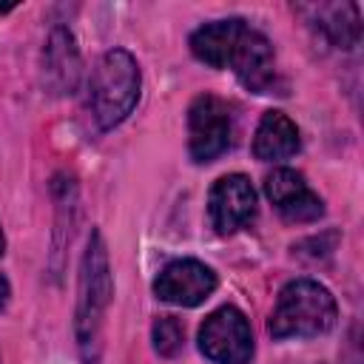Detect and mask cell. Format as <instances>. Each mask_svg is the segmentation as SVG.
<instances>
[{
    "label": "cell",
    "mask_w": 364,
    "mask_h": 364,
    "mask_svg": "<svg viewBox=\"0 0 364 364\" xmlns=\"http://www.w3.org/2000/svg\"><path fill=\"white\" fill-rule=\"evenodd\" d=\"M111 296H114V279H111L108 247H105L102 233L91 230L82 267H80V299H77V318H74L77 347L85 364H97L100 358L102 324H105Z\"/></svg>",
    "instance_id": "cell-1"
},
{
    "label": "cell",
    "mask_w": 364,
    "mask_h": 364,
    "mask_svg": "<svg viewBox=\"0 0 364 364\" xmlns=\"http://www.w3.org/2000/svg\"><path fill=\"white\" fill-rule=\"evenodd\" d=\"M336 299L324 284L293 279L282 287L267 330L273 338H313L327 333L336 324Z\"/></svg>",
    "instance_id": "cell-2"
},
{
    "label": "cell",
    "mask_w": 364,
    "mask_h": 364,
    "mask_svg": "<svg viewBox=\"0 0 364 364\" xmlns=\"http://www.w3.org/2000/svg\"><path fill=\"white\" fill-rule=\"evenodd\" d=\"M139 65L125 48H111L100 57L91 74V114L97 128L119 125L139 100Z\"/></svg>",
    "instance_id": "cell-3"
},
{
    "label": "cell",
    "mask_w": 364,
    "mask_h": 364,
    "mask_svg": "<svg viewBox=\"0 0 364 364\" xmlns=\"http://www.w3.org/2000/svg\"><path fill=\"white\" fill-rule=\"evenodd\" d=\"M199 350L213 364H247L253 358V330L247 316L233 304L213 310L199 327Z\"/></svg>",
    "instance_id": "cell-4"
},
{
    "label": "cell",
    "mask_w": 364,
    "mask_h": 364,
    "mask_svg": "<svg viewBox=\"0 0 364 364\" xmlns=\"http://www.w3.org/2000/svg\"><path fill=\"white\" fill-rule=\"evenodd\" d=\"M230 108L213 94H199L188 108V154L193 162H213L230 148Z\"/></svg>",
    "instance_id": "cell-5"
},
{
    "label": "cell",
    "mask_w": 364,
    "mask_h": 364,
    "mask_svg": "<svg viewBox=\"0 0 364 364\" xmlns=\"http://www.w3.org/2000/svg\"><path fill=\"white\" fill-rule=\"evenodd\" d=\"M216 290V273L196 259H176L159 270L154 279V293L159 301L196 307Z\"/></svg>",
    "instance_id": "cell-6"
},
{
    "label": "cell",
    "mask_w": 364,
    "mask_h": 364,
    "mask_svg": "<svg viewBox=\"0 0 364 364\" xmlns=\"http://www.w3.org/2000/svg\"><path fill=\"white\" fill-rule=\"evenodd\" d=\"M233 74L239 77V82L253 91V94H273L276 88V57H273V46L270 40L245 26L236 46H233V54H230V63Z\"/></svg>",
    "instance_id": "cell-7"
},
{
    "label": "cell",
    "mask_w": 364,
    "mask_h": 364,
    "mask_svg": "<svg viewBox=\"0 0 364 364\" xmlns=\"http://www.w3.org/2000/svg\"><path fill=\"white\" fill-rule=\"evenodd\" d=\"M208 213L219 233H233L256 216V191L245 173H228L213 182Z\"/></svg>",
    "instance_id": "cell-8"
},
{
    "label": "cell",
    "mask_w": 364,
    "mask_h": 364,
    "mask_svg": "<svg viewBox=\"0 0 364 364\" xmlns=\"http://www.w3.org/2000/svg\"><path fill=\"white\" fill-rule=\"evenodd\" d=\"M264 193L287 222H316L324 213L321 196L293 168H276L264 179Z\"/></svg>",
    "instance_id": "cell-9"
},
{
    "label": "cell",
    "mask_w": 364,
    "mask_h": 364,
    "mask_svg": "<svg viewBox=\"0 0 364 364\" xmlns=\"http://www.w3.org/2000/svg\"><path fill=\"white\" fill-rule=\"evenodd\" d=\"M43 82L51 94H74L80 82V48L68 28L54 26L43 48Z\"/></svg>",
    "instance_id": "cell-10"
},
{
    "label": "cell",
    "mask_w": 364,
    "mask_h": 364,
    "mask_svg": "<svg viewBox=\"0 0 364 364\" xmlns=\"http://www.w3.org/2000/svg\"><path fill=\"white\" fill-rule=\"evenodd\" d=\"M301 139L296 122L282 111H267L253 136V156L262 162H279L299 154Z\"/></svg>",
    "instance_id": "cell-11"
},
{
    "label": "cell",
    "mask_w": 364,
    "mask_h": 364,
    "mask_svg": "<svg viewBox=\"0 0 364 364\" xmlns=\"http://www.w3.org/2000/svg\"><path fill=\"white\" fill-rule=\"evenodd\" d=\"M245 28V20H216L191 34V54L210 65V68H228L233 46Z\"/></svg>",
    "instance_id": "cell-12"
},
{
    "label": "cell",
    "mask_w": 364,
    "mask_h": 364,
    "mask_svg": "<svg viewBox=\"0 0 364 364\" xmlns=\"http://www.w3.org/2000/svg\"><path fill=\"white\" fill-rule=\"evenodd\" d=\"M318 14H321V23H318L321 31L338 48H353L361 40L358 6H353V3H347V6H327V9H318Z\"/></svg>",
    "instance_id": "cell-13"
},
{
    "label": "cell",
    "mask_w": 364,
    "mask_h": 364,
    "mask_svg": "<svg viewBox=\"0 0 364 364\" xmlns=\"http://www.w3.org/2000/svg\"><path fill=\"white\" fill-rule=\"evenodd\" d=\"M151 338H154V350H156L162 358H173V355L185 347V327H182V321L173 318V316H159V318L154 321Z\"/></svg>",
    "instance_id": "cell-14"
},
{
    "label": "cell",
    "mask_w": 364,
    "mask_h": 364,
    "mask_svg": "<svg viewBox=\"0 0 364 364\" xmlns=\"http://www.w3.org/2000/svg\"><path fill=\"white\" fill-rule=\"evenodd\" d=\"M6 301H9V282L6 276H0V307H6Z\"/></svg>",
    "instance_id": "cell-15"
},
{
    "label": "cell",
    "mask_w": 364,
    "mask_h": 364,
    "mask_svg": "<svg viewBox=\"0 0 364 364\" xmlns=\"http://www.w3.org/2000/svg\"><path fill=\"white\" fill-rule=\"evenodd\" d=\"M3 250H6V239H3V230H0V256H3Z\"/></svg>",
    "instance_id": "cell-16"
}]
</instances>
